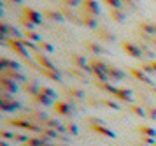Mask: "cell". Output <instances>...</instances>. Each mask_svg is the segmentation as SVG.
I'll return each instance as SVG.
<instances>
[{
  "label": "cell",
  "mask_w": 156,
  "mask_h": 146,
  "mask_svg": "<svg viewBox=\"0 0 156 146\" xmlns=\"http://www.w3.org/2000/svg\"><path fill=\"white\" fill-rule=\"evenodd\" d=\"M0 77H7V79H12L14 83H27V76L23 74L21 70H12V69H5L0 70Z\"/></svg>",
  "instance_id": "6da1fadb"
},
{
  "label": "cell",
  "mask_w": 156,
  "mask_h": 146,
  "mask_svg": "<svg viewBox=\"0 0 156 146\" xmlns=\"http://www.w3.org/2000/svg\"><path fill=\"white\" fill-rule=\"evenodd\" d=\"M123 49L126 51V55L133 56V58H142V56H144V49H142L140 46L133 44V42H130V41L123 42Z\"/></svg>",
  "instance_id": "7a4b0ae2"
},
{
  "label": "cell",
  "mask_w": 156,
  "mask_h": 146,
  "mask_svg": "<svg viewBox=\"0 0 156 146\" xmlns=\"http://www.w3.org/2000/svg\"><path fill=\"white\" fill-rule=\"evenodd\" d=\"M81 6H83V11H84V13L93 14V16H97V18H98L100 7H98V2H97V0H83V2H81Z\"/></svg>",
  "instance_id": "3957f363"
},
{
  "label": "cell",
  "mask_w": 156,
  "mask_h": 146,
  "mask_svg": "<svg viewBox=\"0 0 156 146\" xmlns=\"http://www.w3.org/2000/svg\"><path fill=\"white\" fill-rule=\"evenodd\" d=\"M23 18L30 20L32 23H35V25H41L42 23V14L37 13L35 9H30V7H25L23 9Z\"/></svg>",
  "instance_id": "277c9868"
},
{
  "label": "cell",
  "mask_w": 156,
  "mask_h": 146,
  "mask_svg": "<svg viewBox=\"0 0 156 146\" xmlns=\"http://www.w3.org/2000/svg\"><path fill=\"white\" fill-rule=\"evenodd\" d=\"M0 88H2V92H7L11 95H14L18 92V83H14L12 79H7V77H0Z\"/></svg>",
  "instance_id": "5b68a950"
},
{
  "label": "cell",
  "mask_w": 156,
  "mask_h": 146,
  "mask_svg": "<svg viewBox=\"0 0 156 146\" xmlns=\"http://www.w3.org/2000/svg\"><path fill=\"white\" fill-rule=\"evenodd\" d=\"M81 21L84 23L86 27H90V28H97V25H98V20H97V16H93V14H88V13H84V11H81Z\"/></svg>",
  "instance_id": "8992f818"
},
{
  "label": "cell",
  "mask_w": 156,
  "mask_h": 146,
  "mask_svg": "<svg viewBox=\"0 0 156 146\" xmlns=\"http://www.w3.org/2000/svg\"><path fill=\"white\" fill-rule=\"evenodd\" d=\"M107 76H109V79H112V81H119V79L125 77V72L119 70L118 67H114V65H109V69H107Z\"/></svg>",
  "instance_id": "52a82bcc"
},
{
  "label": "cell",
  "mask_w": 156,
  "mask_h": 146,
  "mask_svg": "<svg viewBox=\"0 0 156 146\" xmlns=\"http://www.w3.org/2000/svg\"><path fill=\"white\" fill-rule=\"evenodd\" d=\"M139 27H140V32H144V34H149V35H154V37H156V23L144 21V23H140Z\"/></svg>",
  "instance_id": "ba28073f"
},
{
  "label": "cell",
  "mask_w": 156,
  "mask_h": 146,
  "mask_svg": "<svg viewBox=\"0 0 156 146\" xmlns=\"http://www.w3.org/2000/svg\"><path fill=\"white\" fill-rule=\"evenodd\" d=\"M111 18L116 23H123V21L126 20V13H123L121 9H111Z\"/></svg>",
  "instance_id": "9c48e42d"
},
{
  "label": "cell",
  "mask_w": 156,
  "mask_h": 146,
  "mask_svg": "<svg viewBox=\"0 0 156 146\" xmlns=\"http://www.w3.org/2000/svg\"><path fill=\"white\" fill-rule=\"evenodd\" d=\"M44 16L46 18H49V20L53 21H63V14L60 13V11H51V9H48V11H44Z\"/></svg>",
  "instance_id": "30bf717a"
},
{
  "label": "cell",
  "mask_w": 156,
  "mask_h": 146,
  "mask_svg": "<svg viewBox=\"0 0 156 146\" xmlns=\"http://www.w3.org/2000/svg\"><path fill=\"white\" fill-rule=\"evenodd\" d=\"M25 90L30 92V93L35 97L37 93L41 92V86H39V83H37V81H27V83H25Z\"/></svg>",
  "instance_id": "8fae6325"
},
{
  "label": "cell",
  "mask_w": 156,
  "mask_h": 146,
  "mask_svg": "<svg viewBox=\"0 0 156 146\" xmlns=\"http://www.w3.org/2000/svg\"><path fill=\"white\" fill-rule=\"evenodd\" d=\"M116 97L121 99V100H126V102H132V92L128 90V88H118Z\"/></svg>",
  "instance_id": "7c38bea8"
},
{
  "label": "cell",
  "mask_w": 156,
  "mask_h": 146,
  "mask_svg": "<svg viewBox=\"0 0 156 146\" xmlns=\"http://www.w3.org/2000/svg\"><path fill=\"white\" fill-rule=\"evenodd\" d=\"M132 74H133V76L137 77V79H140V81H144V83L151 84V77H149L142 69H140V70H139V69H133V70H132Z\"/></svg>",
  "instance_id": "4fadbf2b"
},
{
  "label": "cell",
  "mask_w": 156,
  "mask_h": 146,
  "mask_svg": "<svg viewBox=\"0 0 156 146\" xmlns=\"http://www.w3.org/2000/svg\"><path fill=\"white\" fill-rule=\"evenodd\" d=\"M39 70H41L42 74H46L48 77L55 79V81H60V79H62V77H60V72H58L56 69H41V67H39Z\"/></svg>",
  "instance_id": "5bb4252c"
},
{
  "label": "cell",
  "mask_w": 156,
  "mask_h": 146,
  "mask_svg": "<svg viewBox=\"0 0 156 146\" xmlns=\"http://www.w3.org/2000/svg\"><path fill=\"white\" fill-rule=\"evenodd\" d=\"M60 13L63 14V18H67V20H70L72 23H76V25H79V23H81V20H79L77 16H74V14H72V11H69V7H63V9H62Z\"/></svg>",
  "instance_id": "9a60e30c"
},
{
  "label": "cell",
  "mask_w": 156,
  "mask_h": 146,
  "mask_svg": "<svg viewBox=\"0 0 156 146\" xmlns=\"http://www.w3.org/2000/svg\"><path fill=\"white\" fill-rule=\"evenodd\" d=\"M37 46H39V49H41L42 53H48V55L55 51V46H53L51 42H48V41H41L39 44H37Z\"/></svg>",
  "instance_id": "2e32d148"
},
{
  "label": "cell",
  "mask_w": 156,
  "mask_h": 146,
  "mask_svg": "<svg viewBox=\"0 0 156 146\" xmlns=\"http://www.w3.org/2000/svg\"><path fill=\"white\" fill-rule=\"evenodd\" d=\"M142 70H144L146 74H156V60H151V62L144 63V65H142Z\"/></svg>",
  "instance_id": "e0dca14e"
},
{
  "label": "cell",
  "mask_w": 156,
  "mask_h": 146,
  "mask_svg": "<svg viewBox=\"0 0 156 146\" xmlns=\"http://www.w3.org/2000/svg\"><path fill=\"white\" fill-rule=\"evenodd\" d=\"M104 2H105L111 9H121V7L125 6V2H123V0H104Z\"/></svg>",
  "instance_id": "ac0fdd59"
},
{
  "label": "cell",
  "mask_w": 156,
  "mask_h": 146,
  "mask_svg": "<svg viewBox=\"0 0 156 146\" xmlns=\"http://www.w3.org/2000/svg\"><path fill=\"white\" fill-rule=\"evenodd\" d=\"M25 34H27V39H28V41H34V42H37V44H39V42L42 41V39H41V35L35 34L34 30H27Z\"/></svg>",
  "instance_id": "d6986e66"
},
{
  "label": "cell",
  "mask_w": 156,
  "mask_h": 146,
  "mask_svg": "<svg viewBox=\"0 0 156 146\" xmlns=\"http://www.w3.org/2000/svg\"><path fill=\"white\" fill-rule=\"evenodd\" d=\"M56 109H58V113H62V114H69V113H70V106L65 104V102H56Z\"/></svg>",
  "instance_id": "ffe728a7"
},
{
  "label": "cell",
  "mask_w": 156,
  "mask_h": 146,
  "mask_svg": "<svg viewBox=\"0 0 156 146\" xmlns=\"http://www.w3.org/2000/svg\"><path fill=\"white\" fill-rule=\"evenodd\" d=\"M20 23H21V25H23L25 28H27V30H35V28H37V25H35V23H32L30 20H27V18H23V16H21V20H20Z\"/></svg>",
  "instance_id": "44dd1931"
},
{
  "label": "cell",
  "mask_w": 156,
  "mask_h": 146,
  "mask_svg": "<svg viewBox=\"0 0 156 146\" xmlns=\"http://www.w3.org/2000/svg\"><path fill=\"white\" fill-rule=\"evenodd\" d=\"M35 100L39 102V104H44V106H49V104H51V99H48L46 95H42L41 92L35 95Z\"/></svg>",
  "instance_id": "7402d4cb"
},
{
  "label": "cell",
  "mask_w": 156,
  "mask_h": 146,
  "mask_svg": "<svg viewBox=\"0 0 156 146\" xmlns=\"http://www.w3.org/2000/svg\"><path fill=\"white\" fill-rule=\"evenodd\" d=\"M41 93H42V95H46L48 99H51V100L56 97V93L51 90V88H48V86H41Z\"/></svg>",
  "instance_id": "603a6c76"
},
{
  "label": "cell",
  "mask_w": 156,
  "mask_h": 146,
  "mask_svg": "<svg viewBox=\"0 0 156 146\" xmlns=\"http://www.w3.org/2000/svg\"><path fill=\"white\" fill-rule=\"evenodd\" d=\"M98 35L102 37V39H105V41H114V35L109 34L105 28H98Z\"/></svg>",
  "instance_id": "cb8c5ba5"
},
{
  "label": "cell",
  "mask_w": 156,
  "mask_h": 146,
  "mask_svg": "<svg viewBox=\"0 0 156 146\" xmlns=\"http://www.w3.org/2000/svg\"><path fill=\"white\" fill-rule=\"evenodd\" d=\"M86 48L90 49V51H93V53H104V49L100 48V44H95V42H88Z\"/></svg>",
  "instance_id": "d4e9b609"
},
{
  "label": "cell",
  "mask_w": 156,
  "mask_h": 146,
  "mask_svg": "<svg viewBox=\"0 0 156 146\" xmlns=\"http://www.w3.org/2000/svg\"><path fill=\"white\" fill-rule=\"evenodd\" d=\"M93 129H95L97 132L104 134V136H112V132H111V130H107L105 127H102V125H93Z\"/></svg>",
  "instance_id": "484cf974"
},
{
  "label": "cell",
  "mask_w": 156,
  "mask_h": 146,
  "mask_svg": "<svg viewBox=\"0 0 156 146\" xmlns=\"http://www.w3.org/2000/svg\"><path fill=\"white\" fill-rule=\"evenodd\" d=\"M83 0H63V4L67 7H74V6H77V4H81Z\"/></svg>",
  "instance_id": "4316f807"
},
{
  "label": "cell",
  "mask_w": 156,
  "mask_h": 146,
  "mask_svg": "<svg viewBox=\"0 0 156 146\" xmlns=\"http://www.w3.org/2000/svg\"><path fill=\"white\" fill-rule=\"evenodd\" d=\"M140 132H144V134H147V136H154V130H153V129H146V127H142L140 129Z\"/></svg>",
  "instance_id": "83f0119b"
},
{
  "label": "cell",
  "mask_w": 156,
  "mask_h": 146,
  "mask_svg": "<svg viewBox=\"0 0 156 146\" xmlns=\"http://www.w3.org/2000/svg\"><path fill=\"white\" fill-rule=\"evenodd\" d=\"M133 113H137V114H144V111H142V107H137V106H133Z\"/></svg>",
  "instance_id": "f1b7e54d"
},
{
  "label": "cell",
  "mask_w": 156,
  "mask_h": 146,
  "mask_svg": "<svg viewBox=\"0 0 156 146\" xmlns=\"http://www.w3.org/2000/svg\"><path fill=\"white\" fill-rule=\"evenodd\" d=\"M126 6H132V7H135V4H137V0H123Z\"/></svg>",
  "instance_id": "f546056e"
},
{
  "label": "cell",
  "mask_w": 156,
  "mask_h": 146,
  "mask_svg": "<svg viewBox=\"0 0 156 146\" xmlns=\"http://www.w3.org/2000/svg\"><path fill=\"white\" fill-rule=\"evenodd\" d=\"M67 130H69V132H72V134H77V129H76L74 125H69V127H67Z\"/></svg>",
  "instance_id": "4dcf8cb0"
},
{
  "label": "cell",
  "mask_w": 156,
  "mask_h": 146,
  "mask_svg": "<svg viewBox=\"0 0 156 146\" xmlns=\"http://www.w3.org/2000/svg\"><path fill=\"white\" fill-rule=\"evenodd\" d=\"M149 111H151V113H149V116H153V118H156V109H149Z\"/></svg>",
  "instance_id": "1f68e13d"
},
{
  "label": "cell",
  "mask_w": 156,
  "mask_h": 146,
  "mask_svg": "<svg viewBox=\"0 0 156 146\" xmlns=\"http://www.w3.org/2000/svg\"><path fill=\"white\" fill-rule=\"evenodd\" d=\"M11 2H23V0H11Z\"/></svg>",
  "instance_id": "d6a6232c"
}]
</instances>
